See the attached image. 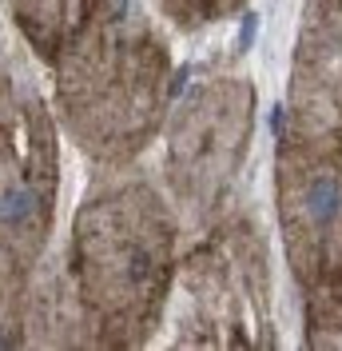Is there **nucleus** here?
<instances>
[{
    "mask_svg": "<svg viewBox=\"0 0 342 351\" xmlns=\"http://www.w3.org/2000/svg\"><path fill=\"white\" fill-rule=\"evenodd\" d=\"M311 212H315L319 223H330V219L342 212V188L334 184V180L315 184V192H311Z\"/></svg>",
    "mask_w": 342,
    "mask_h": 351,
    "instance_id": "obj_1",
    "label": "nucleus"
},
{
    "mask_svg": "<svg viewBox=\"0 0 342 351\" xmlns=\"http://www.w3.org/2000/svg\"><path fill=\"white\" fill-rule=\"evenodd\" d=\"M28 212H32V196H28L24 188H8V192L0 196V219H4V223H21Z\"/></svg>",
    "mask_w": 342,
    "mask_h": 351,
    "instance_id": "obj_2",
    "label": "nucleus"
}]
</instances>
